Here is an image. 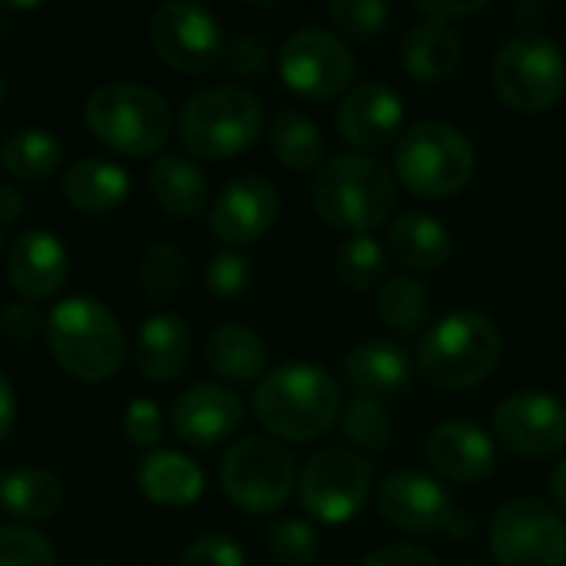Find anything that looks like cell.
I'll list each match as a JSON object with an SVG mask.
<instances>
[{"label": "cell", "mask_w": 566, "mask_h": 566, "mask_svg": "<svg viewBox=\"0 0 566 566\" xmlns=\"http://www.w3.org/2000/svg\"><path fill=\"white\" fill-rule=\"evenodd\" d=\"M378 514L398 527V531H411V534H434L448 524L451 517V497L444 494V488L421 474V471H391L378 494H375Z\"/></svg>", "instance_id": "e0dca14e"}, {"label": "cell", "mask_w": 566, "mask_h": 566, "mask_svg": "<svg viewBox=\"0 0 566 566\" xmlns=\"http://www.w3.org/2000/svg\"><path fill=\"white\" fill-rule=\"evenodd\" d=\"M126 434L136 448H156V441L163 438V415L159 405L149 398H136L126 408Z\"/></svg>", "instance_id": "b9f144b4"}, {"label": "cell", "mask_w": 566, "mask_h": 566, "mask_svg": "<svg viewBox=\"0 0 566 566\" xmlns=\"http://www.w3.org/2000/svg\"><path fill=\"white\" fill-rule=\"evenodd\" d=\"M269 149L272 156L295 172H308V169H322L325 159V139L315 126V119H308L298 109H282L275 116V123L269 126Z\"/></svg>", "instance_id": "f546056e"}, {"label": "cell", "mask_w": 566, "mask_h": 566, "mask_svg": "<svg viewBox=\"0 0 566 566\" xmlns=\"http://www.w3.org/2000/svg\"><path fill=\"white\" fill-rule=\"evenodd\" d=\"M279 73L285 86L305 99H332L355 76V53L348 43L322 27H302L285 36L279 50Z\"/></svg>", "instance_id": "4fadbf2b"}, {"label": "cell", "mask_w": 566, "mask_h": 566, "mask_svg": "<svg viewBox=\"0 0 566 566\" xmlns=\"http://www.w3.org/2000/svg\"><path fill=\"white\" fill-rule=\"evenodd\" d=\"M491 551L501 566H566L564 517L537 497H514L491 521Z\"/></svg>", "instance_id": "30bf717a"}, {"label": "cell", "mask_w": 566, "mask_h": 566, "mask_svg": "<svg viewBox=\"0 0 566 566\" xmlns=\"http://www.w3.org/2000/svg\"><path fill=\"white\" fill-rule=\"evenodd\" d=\"M461 36L454 27L421 20L401 36V66L418 83H444L461 66Z\"/></svg>", "instance_id": "603a6c76"}, {"label": "cell", "mask_w": 566, "mask_h": 566, "mask_svg": "<svg viewBox=\"0 0 566 566\" xmlns=\"http://www.w3.org/2000/svg\"><path fill=\"white\" fill-rule=\"evenodd\" d=\"M252 282V265L239 252H216L206 265V285L216 298L232 302L239 298Z\"/></svg>", "instance_id": "f35d334b"}, {"label": "cell", "mask_w": 566, "mask_h": 566, "mask_svg": "<svg viewBox=\"0 0 566 566\" xmlns=\"http://www.w3.org/2000/svg\"><path fill=\"white\" fill-rule=\"evenodd\" d=\"M23 212V192L17 186L0 182V226H10Z\"/></svg>", "instance_id": "7dc6e473"}, {"label": "cell", "mask_w": 566, "mask_h": 566, "mask_svg": "<svg viewBox=\"0 0 566 566\" xmlns=\"http://www.w3.org/2000/svg\"><path fill=\"white\" fill-rule=\"evenodd\" d=\"M182 282H186V255L169 242L149 245L143 262H139L143 292L156 302H169L182 289Z\"/></svg>", "instance_id": "e575fe53"}, {"label": "cell", "mask_w": 566, "mask_h": 566, "mask_svg": "<svg viewBox=\"0 0 566 566\" xmlns=\"http://www.w3.org/2000/svg\"><path fill=\"white\" fill-rule=\"evenodd\" d=\"M269 63H272V50L259 36L242 33L226 46V66L239 76H259Z\"/></svg>", "instance_id": "60d3db41"}, {"label": "cell", "mask_w": 566, "mask_h": 566, "mask_svg": "<svg viewBox=\"0 0 566 566\" xmlns=\"http://www.w3.org/2000/svg\"><path fill=\"white\" fill-rule=\"evenodd\" d=\"M335 269L338 279L355 289V292H368L381 282L385 275V249L375 235H352L338 255H335Z\"/></svg>", "instance_id": "836d02e7"}, {"label": "cell", "mask_w": 566, "mask_h": 566, "mask_svg": "<svg viewBox=\"0 0 566 566\" xmlns=\"http://www.w3.org/2000/svg\"><path fill=\"white\" fill-rule=\"evenodd\" d=\"M7 90H10V86H7V73H3V66H0V103L7 99Z\"/></svg>", "instance_id": "f907efd6"}, {"label": "cell", "mask_w": 566, "mask_h": 566, "mask_svg": "<svg viewBox=\"0 0 566 566\" xmlns=\"http://www.w3.org/2000/svg\"><path fill=\"white\" fill-rule=\"evenodd\" d=\"M279 219V192L265 176H235L212 202L209 226L229 245L259 242Z\"/></svg>", "instance_id": "9a60e30c"}, {"label": "cell", "mask_w": 566, "mask_h": 566, "mask_svg": "<svg viewBox=\"0 0 566 566\" xmlns=\"http://www.w3.org/2000/svg\"><path fill=\"white\" fill-rule=\"evenodd\" d=\"M328 17L342 33H348L355 40H371L388 30L391 7L381 0H332Z\"/></svg>", "instance_id": "d590c367"}, {"label": "cell", "mask_w": 566, "mask_h": 566, "mask_svg": "<svg viewBox=\"0 0 566 566\" xmlns=\"http://www.w3.org/2000/svg\"><path fill=\"white\" fill-rule=\"evenodd\" d=\"M0 335L7 342H13V345H23V342L40 335V315L30 305H23V302L3 305L0 308Z\"/></svg>", "instance_id": "7bdbcfd3"}, {"label": "cell", "mask_w": 566, "mask_h": 566, "mask_svg": "<svg viewBox=\"0 0 566 566\" xmlns=\"http://www.w3.org/2000/svg\"><path fill=\"white\" fill-rule=\"evenodd\" d=\"M345 381L358 391V398H371L381 405L398 401L411 388V361L395 342L368 338L348 352Z\"/></svg>", "instance_id": "44dd1931"}, {"label": "cell", "mask_w": 566, "mask_h": 566, "mask_svg": "<svg viewBox=\"0 0 566 566\" xmlns=\"http://www.w3.org/2000/svg\"><path fill=\"white\" fill-rule=\"evenodd\" d=\"M0 566H56L53 544L30 527H0Z\"/></svg>", "instance_id": "74e56055"}, {"label": "cell", "mask_w": 566, "mask_h": 566, "mask_svg": "<svg viewBox=\"0 0 566 566\" xmlns=\"http://www.w3.org/2000/svg\"><path fill=\"white\" fill-rule=\"evenodd\" d=\"M494 90L517 113H547L566 93V60L560 46L537 33H517L494 53Z\"/></svg>", "instance_id": "ba28073f"}, {"label": "cell", "mask_w": 566, "mask_h": 566, "mask_svg": "<svg viewBox=\"0 0 566 566\" xmlns=\"http://www.w3.org/2000/svg\"><path fill=\"white\" fill-rule=\"evenodd\" d=\"M551 497H554V504L566 514V458L554 468V474H551Z\"/></svg>", "instance_id": "681fc988"}, {"label": "cell", "mask_w": 566, "mask_h": 566, "mask_svg": "<svg viewBox=\"0 0 566 566\" xmlns=\"http://www.w3.org/2000/svg\"><path fill=\"white\" fill-rule=\"evenodd\" d=\"M338 424H342V434L368 454H381L391 444V415L381 401L352 398L348 405H342Z\"/></svg>", "instance_id": "d6a6232c"}, {"label": "cell", "mask_w": 566, "mask_h": 566, "mask_svg": "<svg viewBox=\"0 0 566 566\" xmlns=\"http://www.w3.org/2000/svg\"><path fill=\"white\" fill-rule=\"evenodd\" d=\"M378 315L395 335H405V338L418 335L431 322L428 285L411 275L388 279L378 292Z\"/></svg>", "instance_id": "1f68e13d"}, {"label": "cell", "mask_w": 566, "mask_h": 566, "mask_svg": "<svg viewBox=\"0 0 566 566\" xmlns=\"http://www.w3.org/2000/svg\"><path fill=\"white\" fill-rule=\"evenodd\" d=\"M361 566H441L438 557L424 547H411V544H391V547H381L375 554L365 557Z\"/></svg>", "instance_id": "ee69618b"}, {"label": "cell", "mask_w": 566, "mask_h": 566, "mask_svg": "<svg viewBox=\"0 0 566 566\" xmlns=\"http://www.w3.org/2000/svg\"><path fill=\"white\" fill-rule=\"evenodd\" d=\"M312 202L318 216L352 235H371L398 202L395 176L371 156L342 153L322 163L312 182Z\"/></svg>", "instance_id": "7a4b0ae2"}, {"label": "cell", "mask_w": 566, "mask_h": 566, "mask_svg": "<svg viewBox=\"0 0 566 566\" xmlns=\"http://www.w3.org/2000/svg\"><path fill=\"white\" fill-rule=\"evenodd\" d=\"M149 192L169 216L192 219L209 202V179L192 159L179 153H163L149 166Z\"/></svg>", "instance_id": "d4e9b609"}, {"label": "cell", "mask_w": 566, "mask_h": 566, "mask_svg": "<svg viewBox=\"0 0 566 566\" xmlns=\"http://www.w3.org/2000/svg\"><path fill=\"white\" fill-rule=\"evenodd\" d=\"M209 368L235 385H249L255 378H265L269 371V348L262 335L249 325H222L209 335L206 345Z\"/></svg>", "instance_id": "83f0119b"}, {"label": "cell", "mask_w": 566, "mask_h": 566, "mask_svg": "<svg viewBox=\"0 0 566 566\" xmlns=\"http://www.w3.org/2000/svg\"><path fill=\"white\" fill-rule=\"evenodd\" d=\"M46 342L56 365L86 385L109 381L126 358V338L116 315L103 302L83 295L66 298L50 312Z\"/></svg>", "instance_id": "3957f363"}, {"label": "cell", "mask_w": 566, "mask_h": 566, "mask_svg": "<svg viewBox=\"0 0 566 566\" xmlns=\"http://www.w3.org/2000/svg\"><path fill=\"white\" fill-rule=\"evenodd\" d=\"M245 408L222 385H196L172 405V431L192 448H216L239 431Z\"/></svg>", "instance_id": "ac0fdd59"}, {"label": "cell", "mask_w": 566, "mask_h": 566, "mask_svg": "<svg viewBox=\"0 0 566 566\" xmlns=\"http://www.w3.org/2000/svg\"><path fill=\"white\" fill-rule=\"evenodd\" d=\"M70 275V252L66 245L46 232V229H30L23 232L7 255V279L13 285V292H20L23 298H50L63 289Z\"/></svg>", "instance_id": "ffe728a7"}, {"label": "cell", "mask_w": 566, "mask_h": 566, "mask_svg": "<svg viewBox=\"0 0 566 566\" xmlns=\"http://www.w3.org/2000/svg\"><path fill=\"white\" fill-rule=\"evenodd\" d=\"M0 507L23 521L40 524L60 514L63 507V484L40 468H13L0 474Z\"/></svg>", "instance_id": "f1b7e54d"}, {"label": "cell", "mask_w": 566, "mask_h": 566, "mask_svg": "<svg viewBox=\"0 0 566 566\" xmlns=\"http://www.w3.org/2000/svg\"><path fill=\"white\" fill-rule=\"evenodd\" d=\"M255 415L282 441H318L342 415L338 381L312 361H285L255 388Z\"/></svg>", "instance_id": "6da1fadb"}, {"label": "cell", "mask_w": 566, "mask_h": 566, "mask_svg": "<svg viewBox=\"0 0 566 566\" xmlns=\"http://www.w3.org/2000/svg\"><path fill=\"white\" fill-rule=\"evenodd\" d=\"M129 189H133L129 172L119 163L96 159V156H86V159L73 163L66 169V176H63L66 202L76 212H86V216H99V212H109V209L123 206Z\"/></svg>", "instance_id": "cb8c5ba5"}, {"label": "cell", "mask_w": 566, "mask_h": 566, "mask_svg": "<svg viewBox=\"0 0 566 566\" xmlns=\"http://www.w3.org/2000/svg\"><path fill=\"white\" fill-rule=\"evenodd\" d=\"M219 481L239 511L275 514L295 491V461L272 438H245L226 451Z\"/></svg>", "instance_id": "9c48e42d"}, {"label": "cell", "mask_w": 566, "mask_h": 566, "mask_svg": "<svg viewBox=\"0 0 566 566\" xmlns=\"http://www.w3.org/2000/svg\"><path fill=\"white\" fill-rule=\"evenodd\" d=\"M371 481H375V468L361 454L332 448L305 464L298 497L315 521L345 524L361 514L371 494Z\"/></svg>", "instance_id": "7c38bea8"}, {"label": "cell", "mask_w": 566, "mask_h": 566, "mask_svg": "<svg viewBox=\"0 0 566 566\" xmlns=\"http://www.w3.org/2000/svg\"><path fill=\"white\" fill-rule=\"evenodd\" d=\"M86 566H106V564H86Z\"/></svg>", "instance_id": "816d5d0a"}, {"label": "cell", "mask_w": 566, "mask_h": 566, "mask_svg": "<svg viewBox=\"0 0 566 566\" xmlns=\"http://www.w3.org/2000/svg\"><path fill=\"white\" fill-rule=\"evenodd\" d=\"M269 551L279 564L308 566L318 557V534L305 521H279L269 531Z\"/></svg>", "instance_id": "8d00e7d4"}, {"label": "cell", "mask_w": 566, "mask_h": 566, "mask_svg": "<svg viewBox=\"0 0 566 566\" xmlns=\"http://www.w3.org/2000/svg\"><path fill=\"white\" fill-rule=\"evenodd\" d=\"M189 358H192V335L182 315L156 312L136 332L133 361L146 381H156V385L176 381L189 368Z\"/></svg>", "instance_id": "7402d4cb"}, {"label": "cell", "mask_w": 566, "mask_h": 566, "mask_svg": "<svg viewBox=\"0 0 566 566\" xmlns=\"http://www.w3.org/2000/svg\"><path fill=\"white\" fill-rule=\"evenodd\" d=\"M265 126L262 99L242 86H209L189 96L179 116V139L199 159H232L245 153Z\"/></svg>", "instance_id": "52a82bcc"}, {"label": "cell", "mask_w": 566, "mask_h": 566, "mask_svg": "<svg viewBox=\"0 0 566 566\" xmlns=\"http://www.w3.org/2000/svg\"><path fill=\"white\" fill-rule=\"evenodd\" d=\"M488 10V0H478V3H418V13H424V20H438V23H448L451 20H464V17H474Z\"/></svg>", "instance_id": "f6af8a7d"}, {"label": "cell", "mask_w": 566, "mask_h": 566, "mask_svg": "<svg viewBox=\"0 0 566 566\" xmlns=\"http://www.w3.org/2000/svg\"><path fill=\"white\" fill-rule=\"evenodd\" d=\"M335 126L348 146H355L361 156H368V153H378L395 143V136L405 126V103L388 83L368 80V83H358L342 99Z\"/></svg>", "instance_id": "2e32d148"}, {"label": "cell", "mask_w": 566, "mask_h": 566, "mask_svg": "<svg viewBox=\"0 0 566 566\" xmlns=\"http://www.w3.org/2000/svg\"><path fill=\"white\" fill-rule=\"evenodd\" d=\"M13 424H17V395L10 381L0 375V441L13 431Z\"/></svg>", "instance_id": "bcb514c9"}, {"label": "cell", "mask_w": 566, "mask_h": 566, "mask_svg": "<svg viewBox=\"0 0 566 566\" xmlns=\"http://www.w3.org/2000/svg\"><path fill=\"white\" fill-rule=\"evenodd\" d=\"M501 361V332L481 312H451L418 345V371L448 391L474 388Z\"/></svg>", "instance_id": "5b68a950"}, {"label": "cell", "mask_w": 566, "mask_h": 566, "mask_svg": "<svg viewBox=\"0 0 566 566\" xmlns=\"http://www.w3.org/2000/svg\"><path fill=\"white\" fill-rule=\"evenodd\" d=\"M139 491L163 507H189L206 491L202 468L176 451H149L139 464Z\"/></svg>", "instance_id": "484cf974"}, {"label": "cell", "mask_w": 566, "mask_h": 566, "mask_svg": "<svg viewBox=\"0 0 566 566\" xmlns=\"http://www.w3.org/2000/svg\"><path fill=\"white\" fill-rule=\"evenodd\" d=\"M63 159V146L50 129H17L7 136V143L0 146V163L10 176L23 179V182H43L56 172Z\"/></svg>", "instance_id": "4dcf8cb0"}, {"label": "cell", "mask_w": 566, "mask_h": 566, "mask_svg": "<svg viewBox=\"0 0 566 566\" xmlns=\"http://www.w3.org/2000/svg\"><path fill=\"white\" fill-rule=\"evenodd\" d=\"M83 119L90 133L119 156H153L172 133V113L163 93L129 80L96 86L86 96Z\"/></svg>", "instance_id": "277c9868"}, {"label": "cell", "mask_w": 566, "mask_h": 566, "mask_svg": "<svg viewBox=\"0 0 566 566\" xmlns=\"http://www.w3.org/2000/svg\"><path fill=\"white\" fill-rule=\"evenodd\" d=\"M478 156L471 139L441 119L415 123L395 146V179L418 199L458 196L474 176Z\"/></svg>", "instance_id": "8992f818"}, {"label": "cell", "mask_w": 566, "mask_h": 566, "mask_svg": "<svg viewBox=\"0 0 566 566\" xmlns=\"http://www.w3.org/2000/svg\"><path fill=\"white\" fill-rule=\"evenodd\" d=\"M511 13H514V20L517 23H524V27H541L547 17H551V7L547 3H514L511 7Z\"/></svg>", "instance_id": "c3c4849f"}, {"label": "cell", "mask_w": 566, "mask_h": 566, "mask_svg": "<svg viewBox=\"0 0 566 566\" xmlns=\"http://www.w3.org/2000/svg\"><path fill=\"white\" fill-rule=\"evenodd\" d=\"M179 566H245L242 547L229 537H202L186 547Z\"/></svg>", "instance_id": "ab89813d"}, {"label": "cell", "mask_w": 566, "mask_h": 566, "mask_svg": "<svg viewBox=\"0 0 566 566\" xmlns=\"http://www.w3.org/2000/svg\"><path fill=\"white\" fill-rule=\"evenodd\" d=\"M149 40L163 63L192 76L226 63L229 46L216 13L189 0L159 3L149 17Z\"/></svg>", "instance_id": "8fae6325"}, {"label": "cell", "mask_w": 566, "mask_h": 566, "mask_svg": "<svg viewBox=\"0 0 566 566\" xmlns=\"http://www.w3.org/2000/svg\"><path fill=\"white\" fill-rule=\"evenodd\" d=\"M391 249L401 265L415 272H438L454 255V239L448 226L428 212H401L391 222Z\"/></svg>", "instance_id": "4316f807"}, {"label": "cell", "mask_w": 566, "mask_h": 566, "mask_svg": "<svg viewBox=\"0 0 566 566\" xmlns=\"http://www.w3.org/2000/svg\"><path fill=\"white\" fill-rule=\"evenodd\" d=\"M494 434L517 458H554L566 448V405L551 391H517L494 411Z\"/></svg>", "instance_id": "5bb4252c"}, {"label": "cell", "mask_w": 566, "mask_h": 566, "mask_svg": "<svg viewBox=\"0 0 566 566\" xmlns=\"http://www.w3.org/2000/svg\"><path fill=\"white\" fill-rule=\"evenodd\" d=\"M424 451L434 471L458 484H481L497 468L494 441L474 421H441L428 434Z\"/></svg>", "instance_id": "d6986e66"}]
</instances>
